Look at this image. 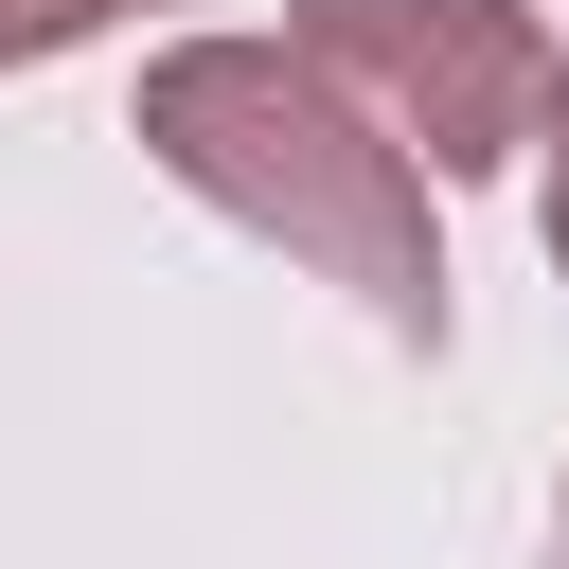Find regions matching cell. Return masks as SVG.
Wrapping results in <instances>:
<instances>
[{
    "mask_svg": "<svg viewBox=\"0 0 569 569\" xmlns=\"http://www.w3.org/2000/svg\"><path fill=\"white\" fill-rule=\"evenodd\" d=\"M124 142H142L196 213L267 231L284 267H320L391 356H445V213H427V178H409L284 36H160Z\"/></svg>",
    "mask_w": 569,
    "mask_h": 569,
    "instance_id": "obj_1",
    "label": "cell"
},
{
    "mask_svg": "<svg viewBox=\"0 0 569 569\" xmlns=\"http://www.w3.org/2000/svg\"><path fill=\"white\" fill-rule=\"evenodd\" d=\"M284 53H302L427 196L533 160V124H551V89H569V53H551L533 0H284Z\"/></svg>",
    "mask_w": 569,
    "mask_h": 569,
    "instance_id": "obj_2",
    "label": "cell"
},
{
    "mask_svg": "<svg viewBox=\"0 0 569 569\" xmlns=\"http://www.w3.org/2000/svg\"><path fill=\"white\" fill-rule=\"evenodd\" d=\"M124 18H160V0H0V71H53L89 36H124Z\"/></svg>",
    "mask_w": 569,
    "mask_h": 569,
    "instance_id": "obj_3",
    "label": "cell"
},
{
    "mask_svg": "<svg viewBox=\"0 0 569 569\" xmlns=\"http://www.w3.org/2000/svg\"><path fill=\"white\" fill-rule=\"evenodd\" d=\"M533 231H551V267H569V89H551V124H533Z\"/></svg>",
    "mask_w": 569,
    "mask_h": 569,
    "instance_id": "obj_4",
    "label": "cell"
},
{
    "mask_svg": "<svg viewBox=\"0 0 569 569\" xmlns=\"http://www.w3.org/2000/svg\"><path fill=\"white\" fill-rule=\"evenodd\" d=\"M551 569H569V480H551Z\"/></svg>",
    "mask_w": 569,
    "mask_h": 569,
    "instance_id": "obj_5",
    "label": "cell"
}]
</instances>
